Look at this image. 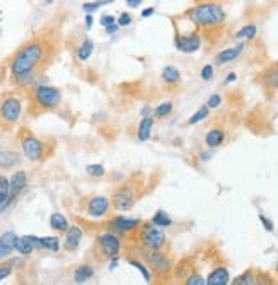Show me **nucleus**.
Returning a JSON list of instances; mask_svg holds the SVG:
<instances>
[{
  "mask_svg": "<svg viewBox=\"0 0 278 285\" xmlns=\"http://www.w3.org/2000/svg\"><path fill=\"white\" fill-rule=\"evenodd\" d=\"M259 222L263 224L264 231H268V232H273V229H275V226H273V222H271V220L268 219L266 215H263V214H259Z\"/></svg>",
  "mask_w": 278,
  "mask_h": 285,
  "instance_id": "obj_42",
  "label": "nucleus"
},
{
  "mask_svg": "<svg viewBox=\"0 0 278 285\" xmlns=\"http://www.w3.org/2000/svg\"><path fill=\"white\" fill-rule=\"evenodd\" d=\"M41 244H43V249H50V251H53V253H56L60 249V239L58 237H53V236L41 237Z\"/></svg>",
  "mask_w": 278,
  "mask_h": 285,
  "instance_id": "obj_34",
  "label": "nucleus"
},
{
  "mask_svg": "<svg viewBox=\"0 0 278 285\" xmlns=\"http://www.w3.org/2000/svg\"><path fill=\"white\" fill-rule=\"evenodd\" d=\"M23 116V99L16 92H6L0 96V128H12Z\"/></svg>",
  "mask_w": 278,
  "mask_h": 285,
  "instance_id": "obj_7",
  "label": "nucleus"
},
{
  "mask_svg": "<svg viewBox=\"0 0 278 285\" xmlns=\"http://www.w3.org/2000/svg\"><path fill=\"white\" fill-rule=\"evenodd\" d=\"M227 283H231V273H229L227 266L224 265L215 266L210 271V275L207 277V285H227Z\"/></svg>",
  "mask_w": 278,
  "mask_h": 285,
  "instance_id": "obj_17",
  "label": "nucleus"
},
{
  "mask_svg": "<svg viewBox=\"0 0 278 285\" xmlns=\"http://www.w3.org/2000/svg\"><path fill=\"white\" fill-rule=\"evenodd\" d=\"M11 273H12V266L11 265H2V266H0V282H2L4 278H7Z\"/></svg>",
  "mask_w": 278,
  "mask_h": 285,
  "instance_id": "obj_44",
  "label": "nucleus"
},
{
  "mask_svg": "<svg viewBox=\"0 0 278 285\" xmlns=\"http://www.w3.org/2000/svg\"><path fill=\"white\" fill-rule=\"evenodd\" d=\"M200 75H202L203 80H212V77H214V65H205L202 68V72H200Z\"/></svg>",
  "mask_w": 278,
  "mask_h": 285,
  "instance_id": "obj_41",
  "label": "nucleus"
},
{
  "mask_svg": "<svg viewBox=\"0 0 278 285\" xmlns=\"http://www.w3.org/2000/svg\"><path fill=\"white\" fill-rule=\"evenodd\" d=\"M92 51H94V43L90 41L89 38H85V40L80 43L79 48H77V58H79L80 62H85V60L90 58Z\"/></svg>",
  "mask_w": 278,
  "mask_h": 285,
  "instance_id": "obj_28",
  "label": "nucleus"
},
{
  "mask_svg": "<svg viewBox=\"0 0 278 285\" xmlns=\"http://www.w3.org/2000/svg\"><path fill=\"white\" fill-rule=\"evenodd\" d=\"M108 226H110L111 231L116 232V234H130V232L135 231V229L140 226V220L118 215V217L111 219L110 222H108Z\"/></svg>",
  "mask_w": 278,
  "mask_h": 285,
  "instance_id": "obj_13",
  "label": "nucleus"
},
{
  "mask_svg": "<svg viewBox=\"0 0 278 285\" xmlns=\"http://www.w3.org/2000/svg\"><path fill=\"white\" fill-rule=\"evenodd\" d=\"M208 115H210V108H208L207 105L202 106L198 111H195L193 116H191V118L188 120V125H197L200 122H203V120H207Z\"/></svg>",
  "mask_w": 278,
  "mask_h": 285,
  "instance_id": "obj_33",
  "label": "nucleus"
},
{
  "mask_svg": "<svg viewBox=\"0 0 278 285\" xmlns=\"http://www.w3.org/2000/svg\"><path fill=\"white\" fill-rule=\"evenodd\" d=\"M183 19L193 26L197 31L207 40L210 45L219 43L227 28V12L222 2H200L193 7L186 9L181 14Z\"/></svg>",
  "mask_w": 278,
  "mask_h": 285,
  "instance_id": "obj_2",
  "label": "nucleus"
},
{
  "mask_svg": "<svg viewBox=\"0 0 278 285\" xmlns=\"http://www.w3.org/2000/svg\"><path fill=\"white\" fill-rule=\"evenodd\" d=\"M45 2H46V4H53L55 0H45Z\"/></svg>",
  "mask_w": 278,
  "mask_h": 285,
  "instance_id": "obj_51",
  "label": "nucleus"
},
{
  "mask_svg": "<svg viewBox=\"0 0 278 285\" xmlns=\"http://www.w3.org/2000/svg\"><path fill=\"white\" fill-rule=\"evenodd\" d=\"M142 2H143V0H127V6L132 7V9H135V7H140Z\"/></svg>",
  "mask_w": 278,
  "mask_h": 285,
  "instance_id": "obj_47",
  "label": "nucleus"
},
{
  "mask_svg": "<svg viewBox=\"0 0 278 285\" xmlns=\"http://www.w3.org/2000/svg\"><path fill=\"white\" fill-rule=\"evenodd\" d=\"M19 144L23 149V154L26 159H29L31 162H41L45 161L50 154V147L46 142L40 140L38 137H34L33 133H29L28 130H23L19 135Z\"/></svg>",
  "mask_w": 278,
  "mask_h": 285,
  "instance_id": "obj_9",
  "label": "nucleus"
},
{
  "mask_svg": "<svg viewBox=\"0 0 278 285\" xmlns=\"http://www.w3.org/2000/svg\"><path fill=\"white\" fill-rule=\"evenodd\" d=\"M16 251L19 254H23V256H28V254H31L34 251V246L31 241L28 239V237H17L16 241Z\"/></svg>",
  "mask_w": 278,
  "mask_h": 285,
  "instance_id": "obj_30",
  "label": "nucleus"
},
{
  "mask_svg": "<svg viewBox=\"0 0 278 285\" xmlns=\"http://www.w3.org/2000/svg\"><path fill=\"white\" fill-rule=\"evenodd\" d=\"M132 21H133V17L130 12H121L118 16V19H116V23L120 24V28H127V26L132 24Z\"/></svg>",
  "mask_w": 278,
  "mask_h": 285,
  "instance_id": "obj_39",
  "label": "nucleus"
},
{
  "mask_svg": "<svg viewBox=\"0 0 278 285\" xmlns=\"http://www.w3.org/2000/svg\"><path fill=\"white\" fill-rule=\"evenodd\" d=\"M99 23H101L103 28H106V26H110V24H115V23H116V17H115V16H111V14H106V16H103V17H101V21H99Z\"/></svg>",
  "mask_w": 278,
  "mask_h": 285,
  "instance_id": "obj_43",
  "label": "nucleus"
},
{
  "mask_svg": "<svg viewBox=\"0 0 278 285\" xmlns=\"http://www.w3.org/2000/svg\"><path fill=\"white\" fill-rule=\"evenodd\" d=\"M172 113V103H160V105L155 108L154 110V116L155 118H166V116H169Z\"/></svg>",
  "mask_w": 278,
  "mask_h": 285,
  "instance_id": "obj_35",
  "label": "nucleus"
},
{
  "mask_svg": "<svg viewBox=\"0 0 278 285\" xmlns=\"http://www.w3.org/2000/svg\"><path fill=\"white\" fill-rule=\"evenodd\" d=\"M16 241L17 236L14 232H4L0 236V261L6 260L12 251H16Z\"/></svg>",
  "mask_w": 278,
  "mask_h": 285,
  "instance_id": "obj_19",
  "label": "nucleus"
},
{
  "mask_svg": "<svg viewBox=\"0 0 278 285\" xmlns=\"http://www.w3.org/2000/svg\"><path fill=\"white\" fill-rule=\"evenodd\" d=\"M121 249V239L116 232H103L96 237V243L92 248V254L96 258V261L103 263L108 260H113V258L118 256Z\"/></svg>",
  "mask_w": 278,
  "mask_h": 285,
  "instance_id": "obj_8",
  "label": "nucleus"
},
{
  "mask_svg": "<svg viewBox=\"0 0 278 285\" xmlns=\"http://www.w3.org/2000/svg\"><path fill=\"white\" fill-rule=\"evenodd\" d=\"M11 204V179L6 176H0V214L6 212V209H9Z\"/></svg>",
  "mask_w": 278,
  "mask_h": 285,
  "instance_id": "obj_21",
  "label": "nucleus"
},
{
  "mask_svg": "<svg viewBox=\"0 0 278 285\" xmlns=\"http://www.w3.org/2000/svg\"><path fill=\"white\" fill-rule=\"evenodd\" d=\"M227 139V133H225L224 128H219V127H214L210 128V130L207 132L205 135V144L208 149H217V147H220Z\"/></svg>",
  "mask_w": 278,
  "mask_h": 285,
  "instance_id": "obj_20",
  "label": "nucleus"
},
{
  "mask_svg": "<svg viewBox=\"0 0 278 285\" xmlns=\"http://www.w3.org/2000/svg\"><path fill=\"white\" fill-rule=\"evenodd\" d=\"M50 227L56 232H67V229L70 226H68V220L65 219L63 214L55 212V214H51V217H50Z\"/></svg>",
  "mask_w": 278,
  "mask_h": 285,
  "instance_id": "obj_24",
  "label": "nucleus"
},
{
  "mask_svg": "<svg viewBox=\"0 0 278 285\" xmlns=\"http://www.w3.org/2000/svg\"><path fill=\"white\" fill-rule=\"evenodd\" d=\"M155 14V9L154 7H147V9H143V11H142V17H143V19H145V17H150V16H154Z\"/></svg>",
  "mask_w": 278,
  "mask_h": 285,
  "instance_id": "obj_46",
  "label": "nucleus"
},
{
  "mask_svg": "<svg viewBox=\"0 0 278 285\" xmlns=\"http://www.w3.org/2000/svg\"><path fill=\"white\" fill-rule=\"evenodd\" d=\"M94 275V268L90 265H80L77 266V270L73 271V280H75L77 283H84L87 282V280Z\"/></svg>",
  "mask_w": 278,
  "mask_h": 285,
  "instance_id": "obj_27",
  "label": "nucleus"
},
{
  "mask_svg": "<svg viewBox=\"0 0 278 285\" xmlns=\"http://www.w3.org/2000/svg\"><path fill=\"white\" fill-rule=\"evenodd\" d=\"M258 36V26H256L254 23H249L246 26H242L241 29H237L236 33H234V38L239 41H251L254 40V38Z\"/></svg>",
  "mask_w": 278,
  "mask_h": 285,
  "instance_id": "obj_23",
  "label": "nucleus"
},
{
  "mask_svg": "<svg viewBox=\"0 0 278 285\" xmlns=\"http://www.w3.org/2000/svg\"><path fill=\"white\" fill-rule=\"evenodd\" d=\"M145 192H147L145 176L140 174V172H135V174L130 176L125 183H121L120 186L115 189L113 200H111L113 209L118 210V212H127V210H130L140 200Z\"/></svg>",
  "mask_w": 278,
  "mask_h": 285,
  "instance_id": "obj_3",
  "label": "nucleus"
},
{
  "mask_svg": "<svg viewBox=\"0 0 278 285\" xmlns=\"http://www.w3.org/2000/svg\"><path fill=\"white\" fill-rule=\"evenodd\" d=\"M56 53V43L51 34H40L26 41L9 62L11 80L17 87H28L51 63Z\"/></svg>",
  "mask_w": 278,
  "mask_h": 285,
  "instance_id": "obj_1",
  "label": "nucleus"
},
{
  "mask_svg": "<svg viewBox=\"0 0 278 285\" xmlns=\"http://www.w3.org/2000/svg\"><path fill=\"white\" fill-rule=\"evenodd\" d=\"M110 209H111V204L106 197H92L89 198L87 205H85V214L89 217H94V219H101V217H106L110 214Z\"/></svg>",
  "mask_w": 278,
  "mask_h": 285,
  "instance_id": "obj_11",
  "label": "nucleus"
},
{
  "mask_svg": "<svg viewBox=\"0 0 278 285\" xmlns=\"http://www.w3.org/2000/svg\"><path fill=\"white\" fill-rule=\"evenodd\" d=\"M220 103H222V96H220V94H212V96L207 99V106L210 108V110H215V108H219Z\"/></svg>",
  "mask_w": 278,
  "mask_h": 285,
  "instance_id": "obj_40",
  "label": "nucleus"
},
{
  "mask_svg": "<svg viewBox=\"0 0 278 285\" xmlns=\"http://www.w3.org/2000/svg\"><path fill=\"white\" fill-rule=\"evenodd\" d=\"M197 270V266H195V260L193 258H183L181 261H177L174 265V271H172V277L176 280H181V282H184L186 278L190 277L193 271Z\"/></svg>",
  "mask_w": 278,
  "mask_h": 285,
  "instance_id": "obj_15",
  "label": "nucleus"
},
{
  "mask_svg": "<svg viewBox=\"0 0 278 285\" xmlns=\"http://www.w3.org/2000/svg\"><path fill=\"white\" fill-rule=\"evenodd\" d=\"M133 253L142 261H145V265L150 268L152 275L157 278V282H167L172 277L174 263H172V258L167 249H147V248H140V246H135Z\"/></svg>",
  "mask_w": 278,
  "mask_h": 285,
  "instance_id": "obj_4",
  "label": "nucleus"
},
{
  "mask_svg": "<svg viewBox=\"0 0 278 285\" xmlns=\"http://www.w3.org/2000/svg\"><path fill=\"white\" fill-rule=\"evenodd\" d=\"M160 79L169 87H176L181 82V72L174 65H166L162 68V72H160Z\"/></svg>",
  "mask_w": 278,
  "mask_h": 285,
  "instance_id": "obj_22",
  "label": "nucleus"
},
{
  "mask_svg": "<svg viewBox=\"0 0 278 285\" xmlns=\"http://www.w3.org/2000/svg\"><path fill=\"white\" fill-rule=\"evenodd\" d=\"M26 184H28V176H26L24 171H16L14 174L11 176V198H12V202H14L16 198L23 193Z\"/></svg>",
  "mask_w": 278,
  "mask_h": 285,
  "instance_id": "obj_18",
  "label": "nucleus"
},
{
  "mask_svg": "<svg viewBox=\"0 0 278 285\" xmlns=\"http://www.w3.org/2000/svg\"><path fill=\"white\" fill-rule=\"evenodd\" d=\"M258 82L266 90H278V62L268 65L264 70L259 73Z\"/></svg>",
  "mask_w": 278,
  "mask_h": 285,
  "instance_id": "obj_14",
  "label": "nucleus"
},
{
  "mask_svg": "<svg viewBox=\"0 0 278 285\" xmlns=\"http://www.w3.org/2000/svg\"><path fill=\"white\" fill-rule=\"evenodd\" d=\"M133 243L135 246L147 249H167L169 251V243L167 236L162 231V227L155 226L154 222H140L135 231H132Z\"/></svg>",
  "mask_w": 278,
  "mask_h": 285,
  "instance_id": "obj_6",
  "label": "nucleus"
},
{
  "mask_svg": "<svg viewBox=\"0 0 278 285\" xmlns=\"http://www.w3.org/2000/svg\"><path fill=\"white\" fill-rule=\"evenodd\" d=\"M92 16H90V14H87V16H85V28H87V29H90V28H92Z\"/></svg>",
  "mask_w": 278,
  "mask_h": 285,
  "instance_id": "obj_48",
  "label": "nucleus"
},
{
  "mask_svg": "<svg viewBox=\"0 0 278 285\" xmlns=\"http://www.w3.org/2000/svg\"><path fill=\"white\" fill-rule=\"evenodd\" d=\"M118 29H120V24L115 23V24L106 26V28H104V31H106V34H115L116 31H118Z\"/></svg>",
  "mask_w": 278,
  "mask_h": 285,
  "instance_id": "obj_45",
  "label": "nucleus"
},
{
  "mask_svg": "<svg viewBox=\"0 0 278 285\" xmlns=\"http://www.w3.org/2000/svg\"><path fill=\"white\" fill-rule=\"evenodd\" d=\"M28 101L29 111L33 115H40L58 108L60 103H62V92L53 85L36 84L28 89Z\"/></svg>",
  "mask_w": 278,
  "mask_h": 285,
  "instance_id": "obj_5",
  "label": "nucleus"
},
{
  "mask_svg": "<svg viewBox=\"0 0 278 285\" xmlns=\"http://www.w3.org/2000/svg\"><path fill=\"white\" fill-rule=\"evenodd\" d=\"M184 283L186 285H205L207 283V278H203L202 273H198V271L195 270L193 273H191L190 277L184 280Z\"/></svg>",
  "mask_w": 278,
  "mask_h": 285,
  "instance_id": "obj_37",
  "label": "nucleus"
},
{
  "mask_svg": "<svg viewBox=\"0 0 278 285\" xmlns=\"http://www.w3.org/2000/svg\"><path fill=\"white\" fill-rule=\"evenodd\" d=\"M244 50H246V41H241L239 45L224 48L222 51H219V53L215 55L214 63L217 67H222V65H225V63H231V62H234V60H237L239 57H241V55L244 53Z\"/></svg>",
  "mask_w": 278,
  "mask_h": 285,
  "instance_id": "obj_12",
  "label": "nucleus"
},
{
  "mask_svg": "<svg viewBox=\"0 0 278 285\" xmlns=\"http://www.w3.org/2000/svg\"><path fill=\"white\" fill-rule=\"evenodd\" d=\"M111 2H115V0H96V2H85L84 6H82V9H84L87 14H92V12L98 11L99 7L108 6V4H111Z\"/></svg>",
  "mask_w": 278,
  "mask_h": 285,
  "instance_id": "obj_36",
  "label": "nucleus"
},
{
  "mask_svg": "<svg viewBox=\"0 0 278 285\" xmlns=\"http://www.w3.org/2000/svg\"><path fill=\"white\" fill-rule=\"evenodd\" d=\"M85 171H87L89 176H94V178H101V176H104V172H106L101 164H89L85 167Z\"/></svg>",
  "mask_w": 278,
  "mask_h": 285,
  "instance_id": "obj_38",
  "label": "nucleus"
},
{
  "mask_svg": "<svg viewBox=\"0 0 278 285\" xmlns=\"http://www.w3.org/2000/svg\"><path fill=\"white\" fill-rule=\"evenodd\" d=\"M150 220L155 224V226H159V227H169L172 224V219L169 217L167 212H164V210H159V212H155L154 217H152Z\"/></svg>",
  "mask_w": 278,
  "mask_h": 285,
  "instance_id": "obj_32",
  "label": "nucleus"
},
{
  "mask_svg": "<svg viewBox=\"0 0 278 285\" xmlns=\"http://www.w3.org/2000/svg\"><path fill=\"white\" fill-rule=\"evenodd\" d=\"M236 79H237V75H236V73H229V77H227V79H225V84H231V82H236Z\"/></svg>",
  "mask_w": 278,
  "mask_h": 285,
  "instance_id": "obj_49",
  "label": "nucleus"
},
{
  "mask_svg": "<svg viewBox=\"0 0 278 285\" xmlns=\"http://www.w3.org/2000/svg\"><path fill=\"white\" fill-rule=\"evenodd\" d=\"M256 277H258V271L254 270H246L244 273H241L239 277L232 280L234 285H254L256 283Z\"/></svg>",
  "mask_w": 278,
  "mask_h": 285,
  "instance_id": "obj_29",
  "label": "nucleus"
},
{
  "mask_svg": "<svg viewBox=\"0 0 278 285\" xmlns=\"http://www.w3.org/2000/svg\"><path fill=\"white\" fill-rule=\"evenodd\" d=\"M152 125H154V118H143L140 125H138V130H137V137L140 142H147L150 139V132H152Z\"/></svg>",
  "mask_w": 278,
  "mask_h": 285,
  "instance_id": "obj_25",
  "label": "nucleus"
},
{
  "mask_svg": "<svg viewBox=\"0 0 278 285\" xmlns=\"http://www.w3.org/2000/svg\"><path fill=\"white\" fill-rule=\"evenodd\" d=\"M172 24H174V46L177 51H181V53H197V51L202 48L203 45V36L200 34V31L193 28V31L190 33H183L179 29V26L177 23L172 21Z\"/></svg>",
  "mask_w": 278,
  "mask_h": 285,
  "instance_id": "obj_10",
  "label": "nucleus"
},
{
  "mask_svg": "<svg viewBox=\"0 0 278 285\" xmlns=\"http://www.w3.org/2000/svg\"><path fill=\"white\" fill-rule=\"evenodd\" d=\"M195 4H200V2H224V0H193Z\"/></svg>",
  "mask_w": 278,
  "mask_h": 285,
  "instance_id": "obj_50",
  "label": "nucleus"
},
{
  "mask_svg": "<svg viewBox=\"0 0 278 285\" xmlns=\"http://www.w3.org/2000/svg\"><path fill=\"white\" fill-rule=\"evenodd\" d=\"M82 237H84V232H82V229L79 226H70L67 229V232H65V249L67 251H75L77 248H79Z\"/></svg>",
  "mask_w": 278,
  "mask_h": 285,
  "instance_id": "obj_16",
  "label": "nucleus"
},
{
  "mask_svg": "<svg viewBox=\"0 0 278 285\" xmlns=\"http://www.w3.org/2000/svg\"><path fill=\"white\" fill-rule=\"evenodd\" d=\"M19 162V154L11 152V150H0V167L11 169Z\"/></svg>",
  "mask_w": 278,
  "mask_h": 285,
  "instance_id": "obj_26",
  "label": "nucleus"
},
{
  "mask_svg": "<svg viewBox=\"0 0 278 285\" xmlns=\"http://www.w3.org/2000/svg\"><path fill=\"white\" fill-rule=\"evenodd\" d=\"M276 271H278V265H276Z\"/></svg>",
  "mask_w": 278,
  "mask_h": 285,
  "instance_id": "obj_52",
  "label": "nucleus"
},
{
  "mask_svg": "<svg viewBox=\"0 0 278 285\" xmlns=\"http://www.w3.org/2000/svg\"><path fill=\"white\" fill-rule=\"evenodd\" d=\"M128 263L130 265H133L138 271H140L142 277L145 278V282H152V271H150L149 266L145 265V261L137 260V258H128Z\"/></svg>",
  "mask_w": 278,
  "mask_h": 285,
  "instance_id": "obj_31",
  "label": "nucleus"
}]
</instances>
